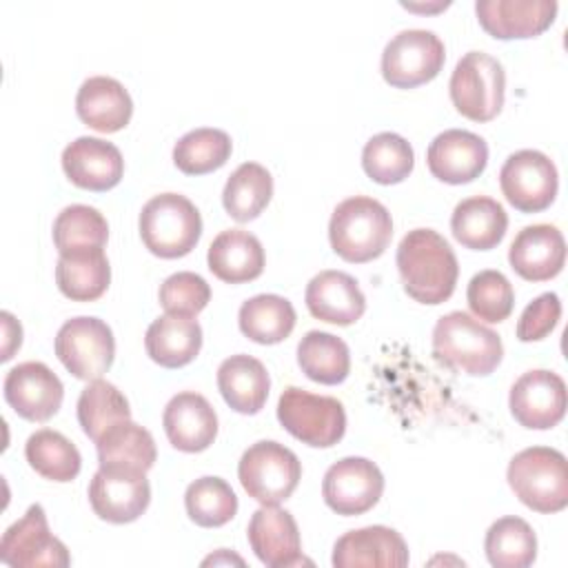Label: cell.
I'll list each match as a JSON object with an SVG mask.
<instances>
[{
	"label": "cell",
	"mask_w": 568,
	"mask_h": 568,
	"mask_svg": "<svg viewBox=\"0 0 568 568\" xmlns=\"http://www.w3.org/2000/svg\"><path fill=\"white\" fill-rule=\"evenodd\" d=\"M395 262L404 291L415 302L435 306L453 295L459 264L455 251L437 231H408L397 246Z\"/></svg>",
	"instance_id": "cell-1"
},
{
	"label": "cell",
	"mask_w": 568,
	"mask_h": 568,
	"mask_svg": "<svg viewBox=\"0 0 568 568\" xmlns=\"http://www.w3.org/2000/svg\"><path fill=\"white\" fill-rule=\"evenodd\" d=\"M433 355L466 375H490L501 357V337L464 311L442 315L433 328Z\"/></svg>",
	"instance_id": "cell-2"
},
{
	"label": "cell",
	"mask_w": 568,
	"mask_h": 568,
	"mask_svg": "<svg viewBox=\"0 0 568 568\" xmlns=\"http://www.w3.org/2000/svg\"><path fill=\"white\" fill-rule=\"evenodd\" d=\"M393 237V220L388 209L366 195L339 202L328 222V240L333 251L353 264L379 257Z\"/></svg>",
	"instance_id": "cell-3"
},
{
	"label": "cell",
	"mask_w": 568,
	"mask_h": 568,
	"mask_svg": "<svg viewBox=\"0 0 568 568\" xmlns=\"http://www.w3.org/2000/svg\"><path fill=\"white\" fill-rule=\"evenodd\" d=\"M515 497L535 513H559L568 506V462L548 446L519 450L506 470Z\"/></svg>",
	"instance_id": "cell-4"
},
{
	"label": "cell",
	"mask_w": 568,
	"mask_h": 568,
	"mask_svg": "<svg viewBox=\"0 0 568 568\" xmlns=\"http://www.w3.org/2000/svg\"><path fill=\"white\" fill-rule=\"evenodd\" d=\"M140 237L144 246L164 260L189 255L202 235V215L180 193L153 195L140 213Z\"/></svg>",
	"instance_id": "cell-5"
},
{
	"label": "cell",
	"mask_w": 568,
	"mask_h": 568,
	"mask_svg": "<svg viewBox=\"0 0 568 568\" xmlns=\"http://www.w3.org/2000/svg\"><path fill=\"white\" fill-rule=\"evenodd\" d=\"M448 93L464 118L490 122L504 106L506 73L501 62L484 51H468L453 69Z\"/></svg>",
	"instance_id": "cell-6"
},
{
	"label": "cell",
	"mask_w": 568,
	"mask_h": 568,
	"mask_svg": "<svg viewBox=\"0 0 568 568\" xmlns=\"http://www.w3.org/2000/svg\"><path fill=\"white\" fill-rule=\"evenodd\" d=\"M237 477L248 497L262 506H277L295 493L302 479V464L284 444L262 439L242 453Z\"/></svg>",
	"instance_id": "cell-7"
},
{
	"label": "cell",
	"mask_w": 568,
	"mask_h": 568,
	"mask_svg": "<svg viewBox=\"0 0 568 568\" xmlns=\"http://www.w3.org/2000/svg\"><path fill=\"white\" fill-rule=\"evenodd\" d=\"M277 419L286 433L313 448H331L346 433V410L342 402L297 386H288L280 395Z\"/></svg>",
	"instance_id": "cell-8"
},
{
	"label": "cell",
	"mask_w": 568,
	"mask_h": 568,
	"mask_svg": "<svg viewBox=\"0 0 568 568\" xmlns=\"http://www.w3.org/2000/svg\"><path fill=\"white\" fill-rule=\"evenodd\" d=\"M55 355L62 366L78 379H100L113 364L115 339L113 331L100 317H71L55 335Z\"/></svg>",
	"instance_id": "cell-9"
},
{
	"label": "cell",
	"mask_w": 568,
	"mask_h": 568,
	"mask_svg": "<svg viewBox=\"0 0 568 568\" xmlns=\"http://www.w3.org/2000/svg\"><path fill=\"white\" fill-rule=\"evenodd\" d=\"M446 60V47L437 33L404 29L382 51V75L395 89H415L437 78Z\"/></svg>",
	"instance_id": "cell-10"
},
{
	"label": "cell",
	"mask_w": 568,
	"mask_h": 568,
	"mask_svg": "<svg viewBox=\"0 0 568 568\" xmlns=\"http://www.w3.org/2000/svg\"><path fill=\"white\" fill-rule=\"evenodd\" d=\"M499 186L510 206L521 213H539L555 202L559 175L552 160L535 149H521L504 162Z\"/></svg>",
	"instance_id": "cell-11"
},
{
	"label": "cell",
	"mask_w": 568,
	"mask_h": 568,
	"mask_svg": "<svg viewBox=\"0 0 568 568\" xmlns=\"http://www.w3.org/2000/svg\"><path fill=\"white\" fill-rule=\"evenodd\" d=\"M93 513L109 524H131L151 504V484L144 470L100 466L89 484Z\"/></svg>",
	"instance_id": "cell-12"
},
{
	"label": "cell",
	"mask_w": 568,
	"mask_h": 568,
	"mask_svg": "<svg viewBox=\"0 0 568 568\" xmlns=\"http://www.w3.org/2000/svg\"><path fill=\"white\" fill-rule=\"evenodd\" d=\"M0 559L16 568H67L71 564L67 546L51 535L40 504L29 506L24 517L4 530L0 539Z\"/></svg>",
	"instance_id": "cell-13"
},
{
	"label": "cell",
	"mask_w": 568,
	"mask_h": 568,
	"mask_svg": "<svg viewBox=\"0 0 568 568\" xmlns=\"http://www.w3.org/2000/svg\"><path fill=\"white\" fill-rule=\"evenodd\" d=\"M384 493V475L375 462L366 457H344L328 466L322 479V497L326 506L344 517L364 515Z\"/></svg>",
	"instance_id": "cell-14"
},
{
	"label": "cell",
	"mask_w": 568,
	"mask_h": 568,
	"mask_svg": "<svg viewBox=\"0 0 568 568\" xmlns=\"http://www.w3.org/2000/svg\"><path fill=\"white\" fill-rule=\"evenodd\" d=\"M508 406L519 426L530 430H548L566 415V384L552 371H528L513 384Z\"/></svg>",
	"instance_id": "cell-15"
},
{
	"label": "cell",
	"mask_w": 568,
	"mask_h": 568,
	"mask_svg": "<svg viewBox=\"0 0 568 568\" xmlns=\"http://www.w3.org/2000/svg\"><path fill=\"white\" fill-rule=\"evenodd\" d=\"M7 404L29 422L51 419L64 399L60 377L42 362H22L13 366L2 384Z\"/></svg>",
	"instance_id": "cell-16"
},
{
	"label": "cell",
	"mask_w": 568,
	"mask_h": 568,
	"mask_svg": "<svg viewBox=\"0 0 568 568\" xmlns=\"http://www.w3.org/2000/svg\"><path fill=\"white\" fill-rule=\"evenodd\" d=\"M433 178L446 184H468L488 164V144L481 135L466 129H448L433 138L426 151Z\"/></svg>",
	"instance_id": "cell-17"
},
{
	"label": "cell",
	"mask_w": 568,
	"mask_h": 568,
	"mask_svg": "<svg viewBox=\"0 0 568 568\" xmlns=\"http://www.w3.org/2000/svg\"><path fill=\"white\" fill-rule=\"evenodd\" d=\"M475 13L497 40H524L544 33L557 16L555 0H477Z\"/></svg>",
	"instance_id": "cell-18"
},
{
	"label": "cell",
	"mask_w": 568,
	"mask_h": 568,
	"mask_svg": "<svg viewBox=\"0 0 568 568\" xmlns=\"http://www.w3.org/2000/svg\"><path fill=\"white\" fill-rule=\"evenodd\" d=\"M64 175L80 189L109 191L120 184L124 175V160L115 144L82 135L62 151Z\"/></svg>",
	"instance_id": "cell-19"
},
{
	"label": "cell",
	"mask_w": 568,
	"mask_h": 568,
	"mask_svg": "<svg viewBox=\"0 0 568 568\" xmlns=\"http://www.w3.org/2000/svg\"><path fill=\"white\" fill-rule=\"evenodd\" d=\"M255 557L268 568L297 566L304 561L295 517L277 506H262L251 515L246 528Z\"/></svg>",
	"instance_id": "cell-20"
},
{
	"label": "cell",
	"mask_w": 568,
	"mask_h": 568,
	"mask_svg": "<svg viewBox=\"0 0 568 568\" xmlns=\"http://www.w3.org/2000/svg\"><path fill=\"white\" fill-rule=\"evenodd\" d=\"M162 426L173 448L182 453H202L215 442L217 415L204 395L184 390L169 399Z\"/></svg>",
	"instance_id": "cell-21"
},
{
	"label": "cell",
	"mask_w": 568,
	"mask_h": 568,
	"mask_svg": "<svg viewBox=\"0 0 568 568\" xmlns=\"http://www.w3.org/2000/svg\"><path fill=\"white\" fill-rule=\"evenodd\" d=\"M508 262L519 277L528 282H546L564 268L566 240L552 224L524 226L508 248Z\"/></svg>",
	"instance_id": "cell-22"
},
{
	"label": "cell",
	"mask_w": 568,
	"mask_h": 568,
	"mask_svg": "<svg viewBox=\"0 0 568 568\" xmlns=\"http://www.w3.org/2000/svg\"><path fill=\"white\" fill-rule=\"evenodd\" d=\"M331 561L335 568H404L408 564V546L404 537L388 526H366L344 532L333 546Z\"/></svg>",
	"instance_id": "cell-23"
},
{
	"label": "cell",
	"mask_w": 568,
	"mask_h": 568,
	"mask_svg": "<svg viewBox=\"0 0 568 568\" xmlns=\"http://www.w3.org/2000/svg\"><path fill=\"white\" fill-rule=\"evenodd\" d=\"M306 308L315 320L351 326L366 311V297L353 275L344 271H320L306 284Z\"/></svg>",
	"instance_id": "cell-24"
},
{
	"label": "cell",
	"mask_w": 568,
	"mask_h": 568,
	"mask_svg": "<svg viewBox=\"0 0 568 568\" xmlns=\"http://www.w3.org/2000/svg\"><path fill=\"white\" fill-rule=\"evenodd\" d=\"M75 113L87 126L100 133H115L129 124L133 100L115 78L93 75L78 89Z\"/></svg>",
	"instance_id": "cell-25"
},
{
	"label": "cell",
	"mask_w": 568,
	"mask_h": 568,
	"mask_svg": "<svg viewBox=\"0 0 568 568\" xmlns=\"http://www.w3.org/2000/svg\"><path fill=\"white\" fill-rule=\"evenodd\" d=\"M144 348L164 368L186 366L202 348V326L191 315H160L146 328Z\"/></svg>",
	"instance_id": "cell-26"
},
{
	"label": "cell",
	"mask_w": 568,
	"mask_h": 568,
	"mask_svg": "<svg viewBox=\"0 0 568 568\" xmlns=\"http://www.w3.org/2000/svg\"><path fill=\"white\" fill-rule=\"evenodd\" d=\"M206 262L211 273L226 284L251 282L264 271L262 242L242 229L222 231L209 246Z\"/></svg>",
	"instance_id": "cell-27"
},
{
	"label": "cell",
	"mask_w": 568,
	"mask_h": 568,
	"mask_svg": "<svg viewBox=\"0 0 568 568\" xmlns=\"http://www.w3.org/2000/svg\"><path fill=\"white\" fill-rule=\"evenodd\" d=\"M508 229V215L504 206L486 195L462 200L450 215L453 237L473 251L495 248Z\"/></svg>",
	"instance_id": "cell-28"
},
{
	"label": "cell",
	"mask_w": 568,
	"mask_h": 568,
	"mask_svg": "<svg viewBox=\"0 0 568 568\" xmlns=\"http://www.w3.org/2000/svg\"><path fill=\"white\" fill-rule=\"evenodd\" d=\"M217 388L224 402L242 413L255 415L268 399L271 379L266 366L253 355H231L217 368Z\"/></svg>",
	"instance_id": "cell-29"
},
{
	"label": "cell",
	"mask_w": 568,
	"mask_h": 568,
	"mask_svg": "<svg viewBox=\"0 0 568 568\" xmlns=\"http://www.w3.org/2000/svg\"><path fill=\"white\" fill-rule=\"evenodd\" d=\"M55 282L60 293L73 302H93L102 297L111 282V266L104 248H75L60 253Z\"/></svg>",
	"instance_id": "cell-30"
},
{
	"label": "cell",
	"mask_w": 568,
	"mask_h": 568,
	"mask_svg": "<svg viewBox=\"0 0 568 568\" xmlns=\"http://www.w3.org/2000/svg\"><path fill=\"white\" fill-rule=\"evenodd\" d=\"M297 315L293 304L275 293L248 297L237 313L240 331L255 344H280L295 328Z\"/></svg>",
	"instance_id": "cell-31"
},
{
	"label": "cell",
	"mask_w": 568,
	"mask_h": 568,
	"mask_svg": "<svg viewBox=\"0 0 568 568\" xmlns=\"http://www.w3.org/2000/svg\"><path fill=\"white\" fill-rule=\"evenodd\" d=\"M302 373L324 386L342 384L351 373V351L346 342L326 331H308L297 344Z\"/></svg>",
	"instance_id": "cell-32"
},
{
	"label": "cell",
	"mask_w": 568,
	"mask_h": 568,
	"mask_svg": "<svg viewBox=\"0 0 568 568\" xmlns=\"http://www.w3.org/2000/svg\"><path fill=\"white\" fill-rule=\"evenodd\" d=\"M273 197V178L257 162L240 164L226 180L222 204L235 222L255 220Z\"/></svg>",
	"instance_id": "cell-33"
},
{
	"label": "cell",
	"mask_w": 568,
	"mask_h": 568,
	"mask_svg": "<svg viewBox=\"0 0 568 568\" xmlns=\"http://www.w3.org/2000/svg\"><path fill=\"white\" fill-rule=\"evenodd\" d=\"M100 466H129L138 470H151L158 457L153 435L140 424L124 419L111 426L98 442Z\"/></svg>",
	"instance_id": "cell-34"
},
{
	"label": "cell",
	"mask_w": 568,
	"mask_h": 568,
	"mask_svg": "<svg viewBox=\"0 0 568 568\" xmlns=\"http://www.w3.org/2000/svg\"><path fill=\"white\" fill-rule=\"evenodd\" d=\"M24 457L38 475L60 484L75 479L82 468V457L75 444L51 428H40L29 435L24 444Z\"/></svg>",
	"instance_id": "cell-35"
},
{
	"label": "cell",
	"mask_w": 568,
	"mask_h": 568,
	"mask_svg": "<svg viewBox=\"0 0 568 568\" xmlns=\"http://www.w3.org/2000/svg\"><path fill=\"white\" fill-rule=\"evenodd\" d=\"M484 550L495 568H526L537 557V537L526 519L508 515L490 524Z\"/></svg>",
	"instance_id": "cell-36"
},
{
	"label": "cell",
	"mask_w": 568,
	"mask_h": 568,
	"mask_svg": "<svg viewBox=\"0 0 568 568\" xmlns=\"http://www.w3.org/2000/svg\"><path fill=\"white\" fill-rule=\"evenodd\" d=\"M75 413L84 435L93 442H98L118 422L131 419L126 397L106 379H93L82 388Z\"/></svg>",
	"instance_id": "cell-37"
},
{
	"label": "cell",
	"mask_w": 568,
	"mask_h": 568,
	"mask_svg": "<svg viewBox=\"0 0 568 568\" xmlns=\"http://www.w3.org/2000/svg\"><path fill=\"white\" fill-rule=\"evenodd\" d=\"M233 142L222 129H193L173 146V162L186 175H204L217 171L231 158Z\"/></svg>",
	"instance_id": "cell-38"
},
{
	"label": "cell",
	"mask_w": 568,
	"mask_h": 568,
	"mask_svg": "<svg viewBox=\"0 0 568 568\" xmlns=\"http://www.w3.org/2000/svg\"><path fill=\"white\" fill-rule=\"evenodd\" d=\"M415 166V153L406 138L384 131L373 135L362 151V169L377 184H399Z\"/></svg>",
	"instance_id": "cell-39"
},
{
	"label": "cell",
	"mask_w": 568,
	"mask_h": 568,
	"mask_svg": "<svg viewBox=\"0 0 568 568\" xmlns=\"http://www.w3.org/2000/svg\"><path fill=\"white\" fill-rule=\"evenodd\" d=\"M184 508L191 521L202 528H220L237 513V497L222 477H200L186 486Z\"/></svg>",
	"instance_id": "cell-40"
},
{
	"label": "cell",
	"mask_w": 568,
	"mask_h": 568,
	"mask_svg": "<svg viewBox=\"0 0 568 568\" xmlns=\"http://www.w3.org/2000/svg\"><path fill=\"white\" fill-rule=\"evenodd\" d=\"M106 240L109 224L93 206L71 204L62 209L53 222V244L58 253L75 248H104Z\"/></svg>",
	"instance_id": "cell-41"
},
{
	"label": "cell",
	"mask_w": 568,
	"mask_h": 568,
	"mask_svg": "<svg viewBox=\"0 0 568 568\" xmlns=\"http://www.w3.org/2000/svg\"><path fill=\"white\" fill-rule=\"evenodd\" d=\"M466 300L475 317L484 322H504L515 308V291L501 271L486 268L470 277Z\"/></svg>",
	"instance_id": "cell-42"
},
{
	"label": "cell",
	"mask_w": 568,
	"mask_h": 568,
	"mask_svg": "<svg viewBox=\"0 0 568 568\" xmlns=\"http://www.w3.org/2000/svg\"><path fill=\"white\" fill-rule=\"evenodd\" d=\"M160 306L173 315H197L211 300V286L206 280L191 271H178L160 284Z\"/></svg>",
	"instance_id": "cell-43"
},
{
	"label": "cell",
	"mask_w": 568,
	"mask_h": 568,
	"mask_svg": "<svg viewBox=\"0 0 568 568\" xmlns=\"http://www.w3.org/2000/svg\"><path fill=\"white\" fill-rule=\"evenodd\" d=\"M561 317V302L557 293H541L535 297L517 322V337L521 342H539L552 333Z\"/></svg>",
	"instance_id": "cell-44"
},
{
	"label": "cell",
	"mask_w": 568,
	"mask_h": 568,
	"mask_svg": "<svg viewBox=\"0 0 568 568\" xmlns=\"http://www.w3.org/2000/svg\"><path fill=\"white\" fill-rule=\"evenodd\" d=\"M2 328H4V346H2V362L13 357V351L20 348L22 344V328L20 324L13 320L11 313H2Z\"/></svg>",
	"instance_id": "cell-45"
}]
</instances>
